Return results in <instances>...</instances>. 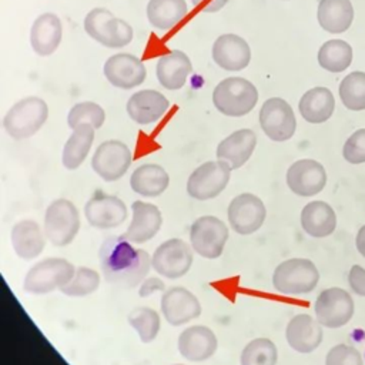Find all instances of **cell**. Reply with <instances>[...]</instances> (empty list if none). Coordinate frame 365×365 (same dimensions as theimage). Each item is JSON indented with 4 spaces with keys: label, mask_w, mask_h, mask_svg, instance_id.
I'll list each match as a JSON object with an SVG mask.
<instances>
[{
    "label": "cell",
    "mask_w": 365,
    "mask_h": 365,
    "mask_svg": "<svg viewBox=\"0 0 365 365\" xmlns=\"http://www.w3.org/2000/svg\"><path fill=\"white\" fill-rule=\"evenodd\" d=\"M98 259L106 281L121 288L137 287L151 268L148 252L135 248L124 235L108 237L98 250Z\"/></svg>",
    "instance_id": "cell-1"
},
{
    "label": "cell",
    "mask_w": 365,
    "mask_h": 365,
    "mask_svg": "<svg viewBox=\"0 0 365 365\" xmlns=\"http://www.w3.org/2000/svg\"><path fill=\"white\" fill-rule=\"evenodd\" d=\"M319 271L308 258H289L282 261L272 274V285L282 295H304L315 289Z\"/></svg>",
    "instance_id": "cell-2"
},
{
    "label": "cell",
    "mask_w": 365,
    "mask_h": 365,
    "mask_svg": "<svg viewBox=\"0 0 365 365\" xmlns=\"http://www.w3.org/2000/svg\"><path fill=\"white\" fill-rule=\"evenodd\" d=\"M258 91L255 86L242 77L224 78L212 91L215 108L230 117L248 114L257 104Z\"/></svg>",
    "instance_id": "cell-3"
},
{
    "label": "cell",
    "mask_w": 365,
    "mask_h": 365,
    "mask_svg": "<svg viewBox=\"0 0 365 365\" xmlns=\"http://www.w3.org/2000/svg\"><path fill=\"white\" fill-rule=\"evenodd\" d=\"M74 265L57 257H50L34 264L26 274L23 289L27 294L43 295L64 287L74 277Z\"/></svg>",
    "instance_id": "cell-4"
},
{
    "label": "cell",
    "mask_w": 365,
    "mask_h": 365,
    "mask_svg": "<svg viewBox=\"0 0 365 365\" xmlns=\"http://www.w3.org/2000/svg\"><path fill=\"white\" fill-rule=\"evenodd\" d=\"M43 230L46 238L54 247L68 245L80 231L77 207L66 198L51 201L44 212Z\"/></svg>",
    "instance_id": "cell-5"
},
{
    "label": "cell",
    "mask_w": 365,
    "mask_h": 365,
    "mask_svg": "<svg viewBox=\"0 0 365 365\" xmlns=\"http://www.w3.org/2000/svg\"><path fill=\"white\" fill-rule=\"evenodd\" d=\"M48 117V107L38 97H26L17 101L4 115L3 125L7 134L14 140H23L34 135Z\"/></svg>",
    "instance_id": "cell-6"
},
{
    "label": "cell",
    "mask_w": 365,
    "mask_h": 365,
    "mask_svg": "<svg viewBox=\"0 0 365 365\" xmlns=\"http://www.w3.org/2000/svg\"><path fill=\"white\" fill-rule=\"evenodd\" d=\"M84 30L91 38L108 48L124 47L133 40L131 26L127 21L114 17L111 11L103 7L93 9L87 13L84 19Z\"/></svg>",
    "instance_id": "cell-7"
},
{
    "label": "cell",
    "mask_w": 365,
    "mask_h": 365,
    "mask_svg": "<svg viewBox=\"0 0 365 365\" xmlns=\"http://www.w3.org/2000/svg\"><path fill=\"white\" fill-rule=\"evenodd\" d=\"M231 167L221 161H207L198 165L187 180V192L191 198L205 201L220 195L230 182Z\"/></svg>",
    "instance_id": "cell-8"
},
{
    "label": "cell",
    "mask_w": 365,
    "mask_h": 365,
    "mask_svg": "<svg viewBox=\"0 0 365 365\" xmlns=\"http://www.w3.org/2000/svg\"><path fill=\"white\" fill-rule=\"evenodd\" d=\"M228 241L225 222L214 215H202L190 227L191 248L202 258L215 259L221 257Z\"/></svg>",
    "instance_id": "cell-9"
},
{
    "label": "cell",
    "mask_w": 365,
    "mask_h": 365,
    "mask_svg": "<svg viewBox=\"0 0 365 365\" xmlns=\"http://www.w3.org/2000/svg\"><path fill=\"white\" fill-rule=\"evenodd\" d=\"M317 321L327 328H341L346 325L355 312L351 294L339 287H331L317 297L314 305Z\"/></svg>",
    "instance_id": "cell-10"
},
{
    "label": "cell",
    "mask_w": 365,
    "mask_h": 365,
    "mask_svg": "<svg viewBox=\"0 0 365 365\" xmlns=\"http://www.w3.org/2000/svg\"><path fill=\"white\" fill-rule=\"evenodd\" d=\"M192 265L191 247L180 238H171L158 245L151 257V267L168 279L184 277Z\"/></svg>",
    "instance_id": "cell-11"
},
{
    "label": "cell",
    "mask_w": 365,
    "mask_h": 365,
    "mask_svg": "<svg viewBox=\"0 0 365 365\" xmlns=\"http://www.w3.org/2000/svg\"><path fill=\"white\" fill-rule=\"evenodd\" d=\"M265 217V204L259 197L251 192H242L234 197L227 210L228 222L240 235H250L258 231L262 227Z\"/></svg>",
    "instance_id": "cell-12"
},
{
    "label": "cell",
    "mask_w": 365,
    "mask_h": 365,
    "mask_svg": "<svg viewBox=\"0 0 365 365\" xmlns=\"http://www.w3.org/2000/svg\"><path fill=\"white\" fill-rule=\"evenodd\" d=\"M131 160V151L123 141L107 140L94 151L91 167L101 180L111 182L120 180L127 173Z\"/></svg>",
    "instance_id": "cell-13"
},
{
    "label": "cell",
    "mask_w": 365,
    "mask_h": 365,
    "mask_svg": "<svg viewBox=\"0 0 365 365\" xmlns=\"http://www.w3.org/2000/svg\"><path fill=\"white\" fill-rule=\"evenodd\" d=\"M259 125L268 138L279 143L294 135L297 120L291 106L284 98L272 97L259 110Z\"/></svg>",
    "instance_id": "cell-14"
},
{
    "label": "cell",
    "mask_w": 365,
    "mask_h": 365,
    "mask_svg": "<svg viewBox=\"0 0 365 365\" xmlns=\"http://www.w3.org/2000/svg\"><path fill=\"white\" fill-rule=\"evenodd\" d=\"M84 215L91 227L110 230L125 221L127 207L117 195H110L101 190H96L84 205Z\"/></svg>",
    "instance_id": "cell-15"
},
{
    "label": "cell",
    "mask_w": 365,
    "mask_h": 365,
    "mask_svg": "<svg viewBox=\"0 0 365 365\" xmlns=\"http://www.w3.org/2000/svg\"><path fill=\"white\" fill-rule=\"evenodd\" d=\"M285 180L294 194L299 197H314L325 188L327 171L321 163L302 158L289 165Z\"/></svg>",
    "instance_id": "cell-16"
},
{
    "label": "cell",
    "mask_w": 365,
    "mask_h": 365,
    "mask_svg": "<svg viewBox=\"0 0 365 365\" xmlns=\"http://www.w3.org/2000/svg\"><path fill=\"white\" fill-rule=\"evenodd\" d=\"M161 312L174 327L184 325L201 314L198 298L184 287H171L161 297Z\"/></svg>",
    "instance_id": "cell-17"
},
{
    "label": "cell",
    "mask_w": 365,
    "mask_h": 365,
    "mask_svg": "<svg viewBox=\"0 0 365 365\" xmlns=\"http://www.w3.org/2000/svg\"><path fill=\"white\" fill-rule=\"evenodd\" d=\"M178 352L191 362H202L210 359L217 348L218 339L212 329L205 325H192L185 328L178 336Z\"/></svg>",
    "instance_id": "cell-18"
},
{
    "label": "cell",
    "mask_w": 365,
    "mask_h": 365,
    "mask_svg": "<svg viewBox=\"0 0 365 365\" xmlns=\"http://www.w3.org/2000/svg\"><path fill=\"white\" fill-rule=\"evenodd\" d=\"M145 68L140 58L128 53H118L104 63V76L114 87L130 90L145 80Z\"/></svg>",
    "instance_id": "cell-19"
},
{
    "label": "cell",
    "mask_w": 365,
    "mask_h": 365,
    "mask_svg": "<svg viewBox=\"0 0 365 365\" xmlns=\"http://www.w3.org/2000/svg\"><path fill=\"white\" fill-rule=\"evenodd\" d=\"M322 325L308 314H297L292 317L285 329L288 345L301 354L315 351L322 342Z\"/></svg>",
    "instance_id": "cell-20"
},
{
    "label": "cell",
    "mask_w": 365,
    "mask_h": 365,
    "mask_svg": "<svg viewBox=\"0 0 365 365\" xmlns=\"http://www.w3.org/2000/svg\"><path fill=\"white\" fill-rule=\"evenodd\" d=\"M131 211L133 218L124 237L137 244H143L154 238L163 225L160 208L150 202L134 201L131 204Z\"/></svg>",
    "instance_id": "cell-21"
},
{
    "label": "cell",
    "mask_w": 365,
    "mask_h": 365,
    "mask_svg": "<svg viewBox=\"0 0 365 365\" xmlns=\"http://www.w3.org/2000/svg\"><path fill=\"white\" fill-rule=\"evenodd\" d=\"M212 58L224 70L238 71L248 66L251 50L247 41L237 34H222L212 46Z\"/></svg>",
    "instance_id": "cell-22"
},
{
    "label": "cell",
    "mask_w": 365,
    "mask_h": 365,
    "mask_svg": "<svg viewBox=\"0 0 365 365\" xmlns=\"http://www.w3.org/2000/svg\"><path fill=\"white\" fill-rule=\"evenodd\" d=\"M257 145V135L250 128H241L225 137L217 147V158L227 163L231 170L242 167L252 155Z\"/></svg>",
    "instance_id": "cell-23"
},
{
    "label": "cell",
    "mask_w": 365,
    "mask_h": 365,
    "mask_svg": "<svg viewBox=\"0 0 365 365\" xmlns=\"http://www.w3.org/2000/svg\"><path fill=\"white\" fill-rule=\"evenodd\" d=\"M168 107V100L160 91L141 90L128 98L127 113L133 121L144 125L158 121Z\"/></svg>",
    "instance_id": "cell-24"
},
{
    "label": "cell",
    "mask_w": 365,
    "mask_h": 365,
    "mask_svg": "<svg viewBox=\"0 0 365 365\" xmlns=\"http://www.w3.org/2000/svg\"><path fill=\"white\" fill-rule=\"evenodd\" d=\"M10 240L16 255L30 261L38 257L46 245V235L40 225L33 220H21L16 222L10 232Z\"/></svg>",
    "instance_id": "cell-25"
},
{
    "label": "cell",
    "mask_w": 365,
    "mask_h": 365,
    "mask_svg": "<svg viewBox=\"0 0 365 365\" xmlns=\"http://www.w3.org/2000/svg\"><path fill=\"white\" fill-rule=\"evenodd\" d=\"M61 21L53 13H44L38 16L30 30L31 48L38 56L53 54L61 41Z\"/></svg>",
    "instance_id": "cell-26"
},
{
    "label": "cell",
    "mask_w": 365,
    "mask_h": 365,
    "mask_svg": "<svg viewBox=\"0 0 365 365\" xmlns=\"http://www.w3.org/2000/svg\"><path fill=\"white\" fill-rule=\"evenodd\" d=\"M192 71L190 58L181 50H173L157 61V78L167 90L181 88Z\"/></svg>",
    "instance_id": "cell-27"
},
{
    "label": "cell",
    "mask_w": 365,
    "mask_h": 365,
    "mask_svg": "<svg viewBox=\"0 0 365 365\" xmlns=\"http://www.w3.org/2000/svg\"><path fill=\"white\" fill-rule=\"evenodd\" d=\"M301 227L314 238H325L336 228V214L325 201H311L301 211Z\"/></svg>",
    "instance_id": "cell-28"
},
{
    "label": "cell",
    "mask_w": 365,
    "mask_h": 365,
    "mask_svg": "<svg viewBox=\"0 0 365 365\" xmlns=\"http://www.w3.org/2000/svg\"><path fill=\"white\" fill-rule=\"evenodd\" d=\"M170 184L167 171L158 164H143L130 177V187L143 197H158Z\"/></svg>",
    "instance_id": "cell-29"
},
{
    "label": "cell",
    "mask_w": 365,
    "mask_h": 365,
    "mask_svg": "<svg viewBox=\"0 0 365 365\" xmlns=\"http://www.w3.org/2000/svg\"><path fill=\"white\" fill-rule=\"evenodd\" d=\"M298 108L304 120L311 124H319L331 118L335 100L327 87H314L301 97Z\"/></svg>",
    "instance_id": "cell-30"
},
{
    "label": "cell",
    "mask_w": 365,
    "mask_h": 365,
    "mask_svg": "<svg viewBox=\"0 0 365 365\" xmlns=\"http://www.w3.org/2000/svg\"><path fill=\"white\" fill-rule=\"evenodd\" d=\"M317 17L324 30L338 34L352 24L354 7L349 0H321Z\"/></svg>",
    "instance_id": "cell-31"
},
{
    "label": "cell",
    "mask_w": 365,
    "mask_h": 365,
    "mask_svg": "<svg viewBox=\"0 0 365 365\" xmlns=\"http://www.w3.org/2000/svg\"><path fill=\"white\" fill-rule=\"evenodd\" d=\"M94 127L91 124H80L64 144L61 161L64 168L76 170L86 160L94 141Z\"/></svg>",
    "instance_id": "cell-32"
},
{
    "label": "cell",
    "mask_w": 365,
    "mask_h": 365,
    "mask_svg": "<svg viewBox=\"0 0 365 365\" xmlns=\"http://www.w3.org/2000/svg\"><path fill=\"white\" fill-rule=\"evenodd\" d=\"M188 7L185 0H150L147 4V17L153 27L170 30L182 20Z\"/></svg>",
    "instance_id": "cell-33"
},
{
    "label": "cell",
    "mask_w": 365,
    "mask_h": 365,
    "mask_svg": "<svg viewBox=\"0 0 365 365\" xmlns=\"http://www.w3.org/2000/svg\"><path fill=\"white\" fill-rule=\"evenodd\" d=\"M352 61V47L344 40H328L318 51L319 66L331 73H341Z\"/></svg>",
    "instance_id": "cell-34"
},
{
    "label": "cell",
    "mask_w": 365,
    "mask_h": 365,
    "mask_svg": "<svg viewBox=\"0 0 365 365\" xmlns=\"http://www.w3.org/2000/svg\"><path fill=\"white\" fill-rule=\"evenodd\" d=\"M127 319H128V324L131 325V328L138 334L141 342L150 344L157 338V335L160 332L161 321H160V315L157 314L155 309H153L150 307L133 308L130 311Z\"/></svg>",
    "instance_id": "cell-35"
},
{
    "label": "cell",
    "mask_w": 365,
    "mask_h": 365,
    "mask_svg": "<svg viewBox=\"0 0 365 365\" xmlns=\"http://www.w3.org/2000/svg\"><path fill=\"white\" fill-rule=\"evenodd\" d=\"M339 97L348 110H365V73L352 71L339 84Z\"/></svg>",
    "instance_id": "cell-36"
},
{
    "label": "cell",
    "mask_w": 365,
    "mask_h": 365,
    "mask_svg": "<svg viewBox=\"0 0 365 365\" xmlns=\"http://www.w3.org/2000/svg\"><path fill=\"white\" fill-rule=\"evenodd\" d=\"M278 349L268 338H255L250 341L240 358L241 365H277Z\"/></svg>",
    "instance_id": "cell-37"
},
{
    "label": "cell",
    "mask_w": 365,
    "mask_h": 365,
    "mask_svg": "<svg viewBox=\"0 0 365 365\" xmlns=\"http://www.w3.org/2000/svg\"><path fill=\"white\" fill-rule=\"evenodd\" d=\"M100 285V274L96 269L80 267L76 268L74 277L61 287V292L68 297H86L97 291Z\"/></svg>",
    "instance_id": "cell-38"
},
{
    "label": "cell",
    "mask_w": 365,
    "mask_h": 365,
    "mask_svg": "<svg viewBox=\"0 0 365 365\" xmlns=\"http://www.w3.org/2000/svg\"><path fill=\"white\" fill-rule=\"evenodd\" d=\"M106 120L104 110L91 101L78 103L71 107L67 115V124L70 128H76L80 124H91L94 128H100Z\"/></svg>",
    "instance_id": "cell-39"
},
{
    "label": "cell",
    "mask_w": 365,
    "mask_h": 365,
    "mask_svg": "<svg viewBox=\"0 0 365 365\" xmlns=\"http://www.w3.org/2000/svg\"><path fill=\"white\" fill-rule=\"evenodd\" d=\"M325 365H364V361L361 352L355 346L338 344L328 351Z\"/></svg>",
    "instance_id": "cell-40"
},
{
    "label": "cell",
    "mask_w": 365,
    "mask_h": 365,
    "mask_svg": "<svg viewBox=\"0 0 365 365\" xmlns=\"http://www.w3.org/2000/svg\"><path fill=\"white\" fill-rule=\"evenodd\" d=\"M342 155L349 164L365 163V128L354 131L344 144Z\"/></svg>",
    "instance_id": "cell-41"
},
{
    "label": "cell",
    "mask_w": 365,
    "mask_h": 365,
    "mask_svg": "<svg viewBox=\"0 0 365 365\" xmlns=\"http://www.w3.org/2000/svg\"><path fill=\"white\" fill-rule=\"evenodd\" d=\"M348 284L356 295L365 297V268L354 264L348 272Z\"/></svg>",
    "instance_id": "cell-42"
},
{
    "label": "cell",
    "mask_w": 365,
    "mask_h": 365,
    "mask_svg": "<svg viewBox=\"0 0 365 365\" xmlns=\"http://www.w3.org/2000/svg\"><path fill=\"white\" fill-rule=\"evenodd\" d=\"M165 285L161 279L155 278V277H151V278H145L143 282H141V287H140V297L145 298V297H150L158 291H164Z\"/></svg>",
    "instance_id": "cell-43"
},
{
    "label": "cell",
    "mask_w": 365,
    "mask_h": 365,
    "mask_svg": "<svg viewBox=\"0 0 365 365\" xmlns=\"http://www.w3.org/2000/svg\"><path fill=\"white\" fill-rule=\"evenodd\" d=\"M192 6L202 13H215L220 11L228 0H191Z\"/></svg>",
    "instance_id": "cell-44"
},
{
    "label": "cell",
    "mask_w": 365,
    "mask_h": 365,
    "mask_svg": "<svg viewBox=\"0 0 365 365\" xmlns=\"http://www.w3.org/2000/svg\"><path fill=\"white\" fill-rule=\"evenodd\" d=\"M355 245H356L358 252L365 258V225H362L359 228L356 238H355Z\"/></svg>",
    "instance_id": "cell-45"
},
{
    "label": "cell",
    "mask_w": 365,
    "mask_h": 365,
    "mask_svg": "<svg viewBox=\"0 0 365 365\" xmlns=\"http://www.w3.org/2000/svg\"><path fill=\"white\" fill-rule=\"evenodd\" d=\"M174 365H182V364H174Z\"/></svg>",
    "instance_id": "cell-46"
}]
</instances>
